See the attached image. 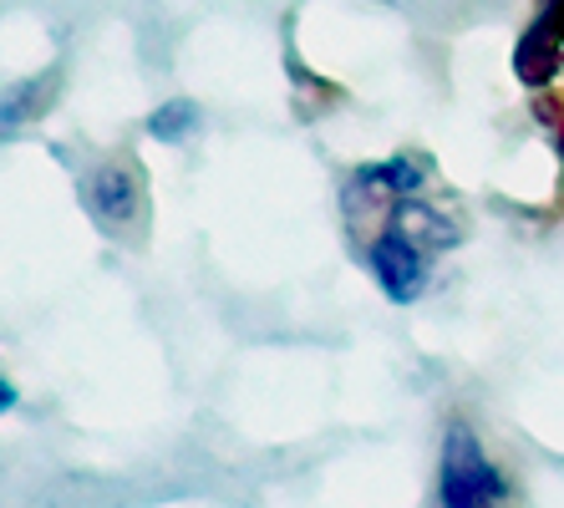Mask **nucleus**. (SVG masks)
<instances>
[{"instance_id": "nucleus-1", "label": "nucleus", "mask_w": 564, "mask_h": 508, "mask_svg": "<svg viewBox=\"0 0 564 508\" xmlns=\"http://www.w3.org/2000/svg\"><path fill=\"white\" fill-rule=\"evenodd\" d=\"M437 508H513V483L468 422H453L437 453Z\"/></svg>"}, {"instance_id": "nucleus-2", "label": "nucleus", "mask_w": 564, "mask_h": 508, "mask_svg": "<svg viewBox=\"0 0 564 508\" xmlns=\"http://www.w3.org/2000/svg\"><path fill=\"white\" fill-rule=\"evenodd\" d=\"M433 249H422L417 239H408L402 229H392V224H381L377 235H371L367 245V270L371 280L381 285V295L397 300V305H412V300L427 290V280H433Z\"/></svg>"}, {"instance_id": "nucleus-3", "label": "nucleus", "mask_w": 564, "mask_h": 508, "mask_svg": "<svg viewBox=\"0 0 564 508\" xmlns=\"http://www.w3.org/2000/svg\"><path fill=\"white\" fill-rule=\"evenodd\" d=\"M82 198L102 229H128V224L143 219V183L132 169H118V163H102L82 179Z\"/></svg>"}, {"instance_id": "nucleus-4", "label": "nucleus", "mask_w": 564, "mask_h": 508, "mask_svg": "<svg viewBox=\"0 0 564 508\" xmlns=\"http://www.w3.org/2000/svg\"><path fill=\"white\" fill-rule=\"evenodd\" d=\"M427 173H433L427 158L397 153V158H381V163L356 173L346 194H361V204H381V214H387L392 204H402V198H417L422 188H427Z\"/></svg>"}, {"instance_id": "nucleus-5", "label": "nucleus", "mask_w": 564, "mask_h": 508, "mask_svg": "<svg viewBox=\"0 0 564 508\" xmlns=\"http://www.w3.org/2000/svg\"><path fill=\"white\" fill-rule=\"evenodd\" d=\"M560 46H564V0H550L544 11H539V21L524 31V41H519V56H513V72L524 82H550L554 66H560Z\"/></svg>"}, {"instance_id": "nucleus-6", "label": "nucleus", "mask_w": 564, "mask_h": 508, "mask_svg": "<svg viewBox=\"0 0 564 508\" xmlns=\"http://www.w3.org/2000/svg\"><path fill=\"white\" fill-rule=\"evenodd\" d=\"M194 128H198V107L194 102H163L153 118H148V132H153L158 143H184Z\"/></svg>"}, {"instance_id": "nucleus-7", "label": "nucleus", "mask_w": 564, "mask_h": 508, "mask_svg": "<svg viewBox=\"0 0 564 508\" xmlns=\"http://www.w3.org/2000/svg\"><path fill=\"white\" fill-rule=\"evenodd\" d=\"M15 402H21V391H15V381L0 371V418H6V412H15Z\"/></svg>"}, {"instance_id": "nucleus-8", "label": "nucleus", "mask_w": 564, "mask_h": 508, "mask_svg": "<svg viewBox=\"0 0 564 508\" xmlns=\"http://www.w3.org/2000/svg\"><path fill=\"white\" fill-rule=\"evenodd\" d=\"M21 118H26V107L0 102V138H6V132H15V128H21Z\"/></svg>"}]
</instances>
